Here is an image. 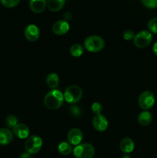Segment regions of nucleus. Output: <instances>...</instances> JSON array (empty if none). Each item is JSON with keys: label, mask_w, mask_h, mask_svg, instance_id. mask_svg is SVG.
<instances>
[{"label": "nucleus", "mask_w": 157, "mask_h": 158, "mask_svg": "<svg viewBox=\"0 0 157 158\" xmlns=\"http://www.w3.org/2000/svg\"><path fill=\"white\" fill-rule=\"evenodd\" d=\"M64 96L58 89H53L48 93L44 98V104L48 109L57 110L62 105Z\"/></svg>", "instance_id": "1"}, {"label": "nucleus", "mask_w": 157, "mask_h": 158, "mask_svg": "<svg viewBox=\"0 0 157 158\" xmlns=\"http://www.w3.org/2000/svg\"><path fill=\"white\" fill-rule=\"evenodd\" d=\"M85 48L91 52H97L104 48L105 42L102 37L99 35H90L84 41Z\"/></svg>", "instance_id": "2"}, {"label": "nucleus", "mask_w": 157, "mask_h": 158, "mask_svg": "<svg viewBox=\"0 0 157 158\" xmlns=\"http://www.w3.org/2000/svg\"><path fill=\"white\" fill-rule=\"evenodd\" d=\"M64 100L69 103H76L83 97V90L81 88L75 85H72L66 88L64 94Z\"/></svg>", "instance_id": "3"}, {"label": "nucleus", "mask_w": 157, "mask_h": 158, "mask_svg": "<svg viewBox=\"0 0 157 158\" xmlns=\"http://www.w3.org/2000/svg\"><path fill=\"white\" fill-rule=\"evenodd\" d=\"M73 154L75 158H92L95 154V149L89 143L78 144L74 148Z\"/></svg>", "instance_id": "4"}, {"label": "nucleus", "mask_w": 157, "mask_h": 158, "mask_svg": "<svg viewBox=\"0 0 157 158\" xmlns=\"http://www.w3.org/2000/svg\"><path fill=\"white\" fill-rule=\"evenodd\" d=\"M42 146V140L38 136H31L28 137L25 143L26 152L29 154H35L41 150Z\"/></svg>", "instance_id": "5"}, {"label": "nucleus", "mask_w": 157, "mask_h": 158, "mask_svg": "<svg viewBox=\"0 0 157 158\" xmlns=\"http://www.w3.org/2000/svg\"><path fill=\"white\" fill-rule=\"evenodd\" d=\"M152 40V35L149 31L143 30L138 32L134 37V44L136 47L143 49L146 47L151 43Z\"/></svg>", "instance_id": "6"}, {"label": "nucleus", "mask_w": 157, "mask_h": 158, "mask_svg": "<svg viewBox=\"0 0 157 158\" xmlns=\"http://www.w3.org/2000/svg\"><path fill=\"white\" fill-rule=\"evenodd\" d=\"M139 106L143 110H147L152 108L155 103V96L150 91H144L140 94L138 100Z\"/></svg>", "instance_id": "7"}, {"label": "nucleus", "mask_w": 157, "mask_h": 158, "mask_svg": "<svg viewBox=\"0 0 157 158\" xmlns=\"http://www.w3.org/2000/svg\"><path fill=\"white\" fill-rule=\"evenodd\" d=\"M92 125L97 131L103 132L108 127V120L106 117L102 114L95 115L92 119Z\"/></svg>", "instance_id": "8"}, {"label": "nucleus", "mask_w": 157, "mask_h": 158, "mask_svg": "<svg viewBox=\"0 0 157 158\" xmlns=\"http://www.w3.org/2000/svg\"><path fill=\"white\" fill-rule=\"evenodd\" d=\"M68 141L70 143V144L72 145H77L81 143V141L83 140V135L82 131H80L78 128H73V129H71L69 131V132L68 133Z\"/></svg>", "instance_id": "9"}, {"label": "nucleus", "mask_w": 157, "mask_h": 158, "mask_svg": "<svg viewBox=\"0 0 157 158\" xmlns=\"http://www.w3.org/2000/svg\"><path fill=\"white\" fill-rule=\"evenodd\" d=\"M52 29L55 35H64L69 30V25L66 20H58L54 23Z\"/></svg>", "instance_id": "10"}, {"label": "nucleus", "mask_w": 157, "mask_h": 158, "mask_svg": "<svg viewBox=\"0 0 157 158\" xmlns=\"http://www.w3.org/2000/svg\"><path fill=\"white\" fill-rule=\"evenodd\" d=\"M39 35V29L35 25H29L25 29V36L30 42L36 41Z\"/></svg>", "instance_id": "11"}, {"label": "nucleus", "mask_w": 157, "mask_h": 158, "mask_svg": "<svg viewBox=\"0 0 157 158\" xmlns=\"http://www.w3.org/2000/svg\"><path fill=\"white\" fill-rule=\"evenodd\" d=\"M12 133L15 137L19 139H25L29 137V129L26 124L18 123L12 128Z\"/></svg>", "instance_id": "12"}, {"label": "nucleus", "mask_w": 157, "mask_h": 158, "mask_svg": "<svg viewBox=\"0 0 157 158\" xmlns=\"http://www.w3.org/2000/svg\"><path fill=\"white\" fill-rule=\"evenodd\" d=\"M13 133L8 128L0 129V145H8L13 140Z\"/></svg>", "instance_id": "13"}, {"label": "nucleus", "mask_w": 157, "mask_h": 158, "mask_svg": "<svg viewBox=\"0 0 157 158\" xmlns=\"http://www.w3.org/2000/svg\"><path fill=\"white\" fill-rule=\"evenodd\" d=\"M135 148L133 140L129 137H125L122 139L119 143V148L124 154H129L132 152Z\"/></svg>", "instance_id": "14"}, {"label": "nucleus", "mask_w": 157, "mask_h": 158, "mask_svg": "<svg viewBox=\"0 0 157 158\" xmlns=\"http://www.w3.org/2000/svg\"><path fill=\"white\" fill-rule=\"evenodd\" d=\"M29 7L35 13H40L46 9V0H30Z\"/></svg>", "instance_id": "15"}, {"label": "nucleus", "mask_w": 157, "mask_h": 158, "mask_svg": "<svg viewBox=\"0 0 157 158\" xmlns=\"http://www.w3.org/2000/svg\"><path fill=\"white\" fill-rule=\"evenodd\" d=\"M66 0H46V6L52 12H58L62 9Z\"/></svg>", "instance_id": "16"}, {"label": "nucleus", "mask_w": 157, "mask_h": 158, "mask_svg": "<svg viewBox=\"0 0 157 158\" xmlns=\"http://www.w3.org/2000/svg\"><path fill=\"white\" fill-rule=\"evenodd\" d=\"M152 120V114L149 111H143L138 117V122L142 126H147V125L150 124Z\"/></svg>", "instance_id": "17"}, {"label": "nucleus", "mask_w": 157, "mask_h": 158, "mask_svg": "<svg viewBox=\"0 0 157 158\" xmlns=\"http://www.w3.org/2000/svg\"><path fill=\"white\" fill-rule=\"evenodd\" d=\"M46 83L51 89H55L58 86L59 83V78L58 76L55 73H51L46 77Z\"/></svg>", "instance_id": "18"}, {"label": "nucleus", "mask_w": 157, "mask_h": 158, "mask_svg": "<svg viewBox=\"0 0 157 158\" xmlns=\"http://www.w3.org/2000/svg\"><path fill=\"white\" fill-rule=\"evenodd\" d=\"M58 151L62 155H69L72 152V148L71 144L66 142H62L58 146Z\"/></svg>", "instance_id": "19"}, {"label": "nucleus", "mask_w": 157, "mask_h": 158, "mask_svg": "<svg viewBox=\"0 0 157 158\" xmlns=\"http://www.w3.org/2000/svg\"><path fill=\"white\" fill-rule=\"evenodd\" d=\"M84 49L79 44H74L70 47V53L72 56L79 57L83 55Z\"/></svg>", "instance_id": "20"}, {"label": "nucleus", "mask_w": 157, "mask_h": 158, "mask_svg": "<svg viewBox=\"0 0 157 158\" xmlns=\"http://www.w3.org/2000/svg\"><path fill=\"white\" fill-rule=\"evenodd\" d=\"M148 29L149 32L157 34V18H152L148 22Z\"/></svg>", "instance_id": "21"}, {"label": "nucleus", "mask_w": 157, "mask_h": 158, "mask_svg": "<svg viewBox=\"0 0 157 158\" xmlns=\"http://www.w3.org/2000/svg\"><path fill=\"white\" fill-rule=\"evenodd\" d=\"M6 125L9 128H13L15 125L18 124V119L15 116L9 115L6 117Z\"/></svg>", "instance_id": "22"}, {"label": "nucleus", "mask_w": 157, "mask_h": 158, "mask_svg": "<svg viewBox=\"0 0 157 158\" xmlns=\"http://www.w3.org/2000/svg\"><path fill=\"white\" fill-rule=\"evenodd\" d=\"M0 1H1L2 4L6 7L12 8L17 6L19 3L20 0H0Z\"/></svg>", "instance_id": "23"}, {"label": "nucleus", "mask_w": 157, "mask_h": 158, "mask_svg": "<svg viewBox=\"0 0 157 158\" xmlns=\"http://www.w3.org/2000/svg\"><path fill=\"white\" fill-rule=\"evenodd\" d=\"M142 2L146 7L149 9L157 8V0H142Z\"/></svg>", "instance_id": "24"}, {"label": "nucleus", "mask_w": 157, "mask_h": 158, "mask_svg": "<svg viewBox=\"0 0 157 158\" xmlns=\"http://www.w3.org/2000/svg\"><path fill=\"white\" fill-rule=\"evenodd\" d=\"M135 35L134 33V32L132 30H131V29H126L123 32V38L126 40H132V39H134Z\"/></svg>", "instance_id": "25"}, {"label": "nucleus", "mask_w": 157, "mask_h": 158, "mask_svg": "<svg viewBox=\"0 0 157 158\" xmlns=\"http://www.w3.org/2000/svg\"><path fill=\"white\" fill-rule=\"evenodd\" d=\"M92 112L95 114V115H98V114H100L102 110H103V106L100 103H94L92 106Z\"/></svg>", "instance_id": "26"}, {"label": "nucleus", "mask_w": 157, "mask_h": 158, "mask_svg": "<svg viewBox=\"0 0 157 158\" xmlns=\"http://www.w3.org/2000/svg\"><path fill=\"white\" fill-rule=\"evenodd\" d=\"M20 158H32L31 157V154H29V153H22L20 156Z\"/></svg>", "instance_id": "27"}, {"label": "nucleus", "mask_w": 157, "mask_h": 158, "mask_svg": "<svg viewBox=\"0 0 157 158\" xmlns=\"http://www.w3.org/2000/svg\"><path fill=\"white\" fill-rule=\"evenodd\" d=\"M152 50H153L154 54L157 56V42L153 45V48H152Z\"/></svg>", "instance_id": "28"}, {"label": "nucleus", "mask_w": 157, "mask_h": 158, "mask_svg": "<svg viewBox=\"0 0 157 158\" xmlns=\"http://www.w3.org/2000/svg\"><path fill=\"white\" fill-rule=\"evenodd\" d=\"M122 158H131V157H129V155H127V154H126V155H124V156H123V157H122Z\"/></svg>", "instance_id": "29"}]
</instances>
